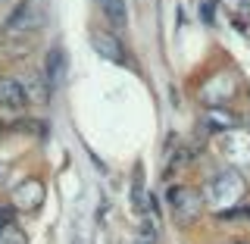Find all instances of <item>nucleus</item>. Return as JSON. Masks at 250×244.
<instances>
[{
  "label": "nucleus",
  "instance_id": "f257e3e1",
  "mask_svg": "<svg viewBox=\"0 0 250 244\" xmlns=\"http://www.w3.org/2000/svg\"><path fill=\"white\" fill-rule=\"evenodd\" d=\"M241 194H244V178H241L234 169L219 172V176L213 178V185H209V203H213V207H225V210H229V203H238ZM225 210H222V213H225Z\"/></svg>",
  "mask_w": 250,
  "mask_h": 244
},
{
  "label": "nucleus",
  "instance_id": "f03ea898",
  "mask_svg": "<svg viewBox=\"0 0 250 244\" xmlns=\"http://www.w3.org/2000/svg\"><path fill=\"white\" fill-rule=\"evenodd\" d=\"M44 75H47V88H50V91L62 88V82H66V50H62V47H50Z\"/></svg>",
  "mask_w": 250,
  "mask_h": 244
},
{
  "label": "nucleus",
  "instance_id": "7ed1b4c3",
  "mask_svg": "<svg viewBox=\"0 0 250 244\" xmlns=\"http://www.w3.org/2000/svg\"><path fill=\"white\" fill-rule=\"evenodd\" d=\"M28 104V94H25V88H22L16 78H0V107L3 110H10V113H19L22 107Z\"/></svg>",
  "mask_w": 250,
  "mask_h": 244
},
{
  "label": "nucleus",
  "instance_id": "20e7f679",
  "mask_svg": "<svg viewBox=\"0 0 250 244\" xmlns=\"http://www.w3.org/2000/svg\"><path fill=\"white\" fill-rule=\"evenodd\" d=\"M169 200H172V210H175L178 219H194L200 213V198L194 191H188V188H172Z\"/></svg>",
  "mask_w": 250,
  "mask_h": 244
},
{
  "label": "nucleus",
  "instance_id": "39448f33",
  "mask_svg": "<svg viewBox=\"0 0 250 244\" xmlns=\"http://www.w3.org/2000/svg\"><path fill=\"white\" fill-rule=\"evenodd\" d=\"M91 44H94V50H97L100 57H106L109 63H116V66H122V63H125V50H122V44L116 41L113 35L94 31V35H91Z\"/></svg>",
  "mask_w": 250,
  "mask_h": 244
},
{
  "label": "nucleus",
  "instance_id": "423d86ee",
  "mask_svg": "<svg viewBox=\"0 0 250 244\" xmlns=\"http://www.w3.org/2000/svg\"><path fill=\"white\" fill-rule=\"evenodd\" d=\"M31 16H35V3L31 0H22L19 6L10 13V19H6V35H16V31H25L31 25Z\"/></svg>",
  "mask_w": 250,
  "mask_h": 244
},
{
  "label": "nucleus",
  "instance_id": "0eeeda50",
  "mask_svg": "<svg viewBox=\"0 0 250 244\" xmlns=\"http://www.w3.org/2000/svg\"><path fill=\"white\" fill-rule=\"evenodd\" d=\"M41 185L38 182H25V185H19V191H16V203H19L22 210H31V207H38L41 203Z\"/></svg>",
  "mask_w": 250,
  "mask_h": 244
},
{
  "label": "nucleus",
  "instance_id": "6e6552de",
  "mask_svg": "<svg viewBox=\"0 0 250 244\" xmlns=\"http://www.w3.org/2000/svg\"><path fill=\"white\" fill-rule=\"evenodd\" d=\"M203 122H207V129H209V132H225V129H234V125H238V119H234L229 110H219V107L209 110Z\"/></svg>",
  "mask_w": 250,
  "mask_h": 244
},
{
  "label": "nucleus",
  "instance_id": "1a4fd4ad",
  "mask_svg": "<svg viewBox=\"0 0 250 244\" xmlns=\"http://www.w3.org/2000/svg\"><path fill=\"white\" fill-rule=\"evenodd\" d=\"M222 3L225 13H231L234 19H238V25L244 28L247 25V16H250V0H219Z\"/></svg>",
  "mask_w": 250,
  "mask_h": 244
},
{
  "label": "nucleus",
  "instance_id": "9d476101",
  "mask_svg": "<svg viewBox=\"0 0 250 244\" xmlns=\"http://www.w3.org/2000/svg\"><path fill=\"white\" fill-rule=\"evenodd\" d=\"M100 10L113 25H122L125 22V0H100Z\"/></svg>",
  "mask_w": 250,
  "mask_h": 244
},
{
  "label": "nucleus",
  "instance_id": "9b49d317",
  "mask_svg": "<svg viewBox=\"0 0 250 244\" xmlns=\"http://www.w3.org/2000/svg\"><path fill=\"white\" fill-rule=\"evenodd\" d=\"M0 244H25V235L16 229V225H6L3 235H0Z\"/></svg>",
  "mask_w": 250,
  "mask_h": 244
},
{
  "label": "nucleus",
  "instance_id": "f8f14e48",
  "mask_svg": "<svg viewBox=\"0 0 250 244\" xmlns=\"http://www.w3.org/2000/svg\"><path fill=\"white\" fill-rule=\"evenodd\" d=\"M200 19L207 22V25L213 22V0H200Z\"/></svg>",
  "mask_w": 250,
  "mask_h": 244
},
{
  "label": "nucleus",
  "instance_id": "ddd939ff",
  "mask_svg": "<svg viewBox=\"0 0 250 244\" xmlns=\"http://www.w3.org/2000/svg\"><path fill=\"white\" fill-rule=\"evenodd\" d=\"M10 219H13V210H10V207H0V235H3L6 225H13Z\"/></svg>",
  "mask_w": 250,
  "mask_h": 244
},
{
  "label": "nucleus",
  "instance_id": "4468645a",
  "mask_svg": "<svg viewBox=\"0 0 250 244\" xmlns=\"http://www.w3.org/2000/svg\"><path fill=\"white\" fill-rule=\"evenodd\" d=\"M138 244H153V235H141V238H138Z\"/></svg>",
  "mask_w": 250,
  "mask_h": 244
},
{
  "label": "nucleus",
  "instance_id": "2eb2a0df",
  "mask_svg": "<svg viewBox=\"0 0 250 244\" xmlns=\"http://www.w3.org/2000/svg\"><path fill=\"white\" fill-rule=\"evenodd\" d=\"M238 244H241V241H238Z\"/></svg>",
  "mask_w": 250,
  "mask_h": 244
}]
</instances>
